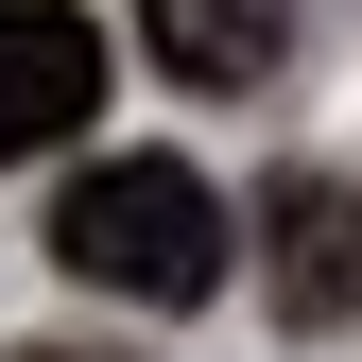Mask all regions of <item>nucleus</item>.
<instances>
[{
	"instance_id": "3",
	"label": "nucleus",
	"mask_w": 362,
	"mask_h": 362,
	"mask_svg": "<svg viewBox=\"0 0 362 362\" xmlns=\"http://www.w3.org/2000/svg\"><path fill=\"white\" fill-rule=\"evenodd\" d=\"M139 35H156L173 86H259L293 52V0H139Z\"/></svg>"
},
{
	"instance_id": "5",
	"label": "nucleus",
	"mask_w": 362,
	"mask_h": 362,
	"mask_svg": "<svg viewBox=\"0 0 362 362\" xmlns=\"http://www.w3.org/2000/svg\"><path fill=\"white\" fill-rule=\"evenodd\" d=\"M18 362H86V345H18Z\"/></svg>"
},
{
	"instance_id": "4",
	"label": "nucleus",
	"mask_w": 362,
	"mask_h": 362,
	"mask_svg": "<svg viewBox=\"0 0 362 362\" xmlns=\"http://www.w3.org/2000/svg\"><path fill=\"white\" fill-rule=\"evenodd\" d=\"M276 224H293V310L328 328V310L362 293V259H345V190H310V173H293V190H276Z\"/></svg>"
},
{
	"instance_id": "1",
	"label": "nucleus",
	"mask_w": 362,
	"mask_h": 362,
	"mask_svg": "<svg viewBox=\"0 0 362 362\" xmlns=\"http://www.w3.org/2000/svg\"><path fill=\"white\" fill-rule=\"evenodd\" d=\"M52 259L86 293H139V310H207L224 293V190L190 156H104V173H69V207H52Z\"/></svg>"
},
{
	"instance_id": "2",
	"label": "nucleus",
	"mask_w": 362,
	"mask_h": 362,
	"mask_svg": "<svg viewBox=\"0 0 362 362\" xmlns=\"http://www.w3.org/2000/svg\"><path fill=\"white\" fill-rule=\"evenodd\" d=\"M86 104H104V35L69 0H0V156H52Z\"/></svg>"
}]
</instances>
